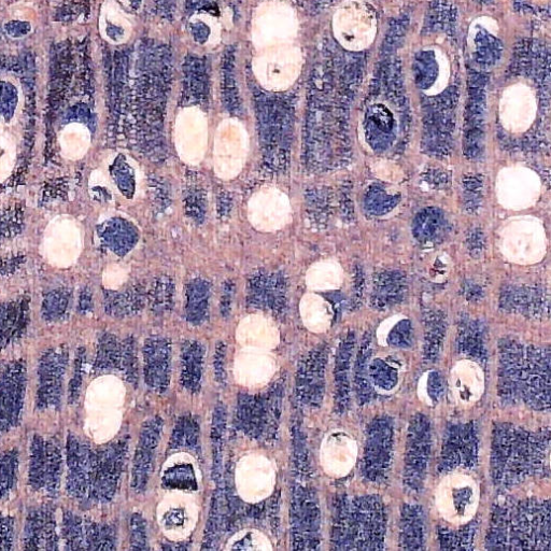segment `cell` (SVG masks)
<instances>
[{
  "instance_id": "cell-1",
  "label": "cell",
  "mask_w": 551,
  "mask_h": 551,
  "mask_svg": "<svg viewBox=\"0 0 551 551\" xmlns=\"http://www.w3.org/2000/svg\"><path fill=\"white\" fill-rule=\"evenodd\" d=\"M549 430L500 425L493 432L490 466L497 487L510 489L533 476H549Z\"/></svg>"
},
{
  "instance_id": "cell-2",
  "label": "cell",
  "mask_w": 551,
  "mask_h": 551,
  "mask_svg": "<svg viewBox=\"0 0 551 551\" xmlns=\"http://www.w3.org/2000/svg\"><path fill=\"white\" fill-rule=\"evenodd\" d=\"M499 395L508 404L550 407L549 349L506 343L499 349Z\"/></svg>"
},
{
  "instance_id": "cell-3",
  "label": "cell",
  "mask_w": 551,
  "mask_h": 551,
  "mask_svg": "<svg viewBox=\"0 0 551 551\" xmlns=\"http://www.w3.org/2000/svg\"><path fill=\"white\" fill-rule=\"evenodd\" d=\"M550 541L549 501H507L494 510L487 548L550 550Z\"/></svg>"
},
{
  "instance_id": "cell-4",
  "label": "cell",
  "mask_w": 551,
  "mask_h": 551,
  "mask_svg": "<svg viewBox=\"0 0 551 551\" xmlns=\"http://www.w3.org/2000/svg\"><path fill=\"white\" fill-rule=\"evenodd\" d=\"M385 535V511L379 498L344 497L337 502L332 531L333 548L383 549Z\"/></svg>"
},
{
  "instance_id": "cell-5",
  "label": "cell",
  "mask_w": 551,
  "mask_h": 551,
  "mask_svg": "<svg viewBox=\"0 0 551 551\" xmlns=\"http://www.w3.org/2000/svg\"><path fill=\"white\" fill-rule=\"evenodd\" d=\"M260 143L270 168L285 167L292 134V108L286 98L261 94L257 97Z\"/></svg>"
},
{
  "instance_id": "cell-6",
  "label": "cell",
  "mask_w": 551,
  "mask_h": 551,
  "mask_svg": "<svg viewBox=\"0 0 551 551\" xmlns=\"http://www.w3.org/2000/svg\"><path fill=\"white\" fill-rule=\"evenodd\" d=\"M282 385L262 395L239 398L236 423L240 430L257 441L271 442L277 433L281 416Z\"/></svg>"
},
{
  "instance_id": "cell-7",
  "label": "cell",
  "mask_w": 551,
  "mask_h": 551,
  "mask_svg": "<svg viewBox=\"0 0 551 551\" xmlns=\"http://www.w3.org/2000/svg\"><path fill=\"white\" fill-rule=\"evenodd\" d=\"M501 249L505 258L516 264L541 262L547 250L544 225L533 217L512 219L503 228Z\"/></svg>"
},
{
  "instance_id": "cell-8",
  "label": "cell",
  "mask_w": 551,
  "mask_h": 551,
  "mask_svg": "<svg viewBox=\"0 0 551 551\" xmlns=\"http://www.w3.org/2000/svg\"><path fill=\"white\" fill-rule=\"evenodd\" d=\"M479 489L472 476L450 472L436 491V505L442 517L454 526H465L475 516Z\"/></svg>"
},
{
  "instance_id": "cell-9",
  "label": "cell",
  "mask_w": 551,
  "mask_h": 551,
  "mask_svg": "<svg viewBox=\"0 0 551 551\" xmlns=\"http://www.w3.org/2000/svg\"><path fill=\"white\" fill-rule=\"evenodd\" d=\"M126 441H118L91 451L87 504H104L118 489L126 456Z\"/></svg>"
},
{
  "instance_id": "cell-10",
  "label": "cell",
  "mask_w": 551,
  "mask_h": 551,
  "mask_svg": "<svg viewBox=\"0 0 551 551\" xmlns=\"http://www.w3.org/2000/svg\"><path fill=\"white\" fill-rule=\"evenodd\" d=\"M63 462L58 445L45 437L35 435L31 444L28 485L35 492L55 497L61 485Z\"/></svg>"
},
{
  "instance_id": "cell-11",
  "label": "cell",
  "mask_w": 551,
  "mask_h": 551,
  "mask_svg": "<svg viewBox=\"0 0 551 551\" xmlns=\"http://www.w3.org/2000/svg\"><path fill=\"white\" fill-rule=\"evenodd\" d=\"M27 387L23 360L11 361L0 370V435L20 425Z\"/></svg>"
},
{
  "instance_id": "cell-12",
  "label": "cell",
  "mask_w": 551,
  "mask_h": 551,
  "mask_svg": "<svg viewBox=\"0 0 551 551\" xmlns=\"http://www.w3.org/2000/svg\"><path fill=\"white\" fill-rule=\"evenodd\" d=\"M68 361L69 352L65 347L49 349L39 360L36 398L39 411H56L61 407Z\"/></svg>"
},
{
  "instance_id": "cell-13",
  "label": "cell",
  "mask_w": 551,
  "mask_h": 551,
  "mask_svg": "<svg viewBox=\"0 0 551 551\" xmlns=\"http://www.w3.org/2000/svg\"><path fill=\"white\" fill-rule=\"evenodd\" d=\"M320 508L316 494L296 486L292 497V538L294 549H317L320 544Z\"/></svg>"
},
{
  "instance_id": "cell-14",
  "label": "cell",
  "mask_w": 551,
  "mask_h": 551,
  "mask_svg": "<svg viewBox=\"0 0 551 551\" xmlns=\"http://www.w3.org/2000/svg\"><path fill=\"white\" fill-rule=\"evenodd\" d=\"M61 531L67 550L116 549V532L111 526L97 524L69 511L64 512Z\"/></svg>"
},
{
  "instance_id": "cell-15",
  "label": "cell",
  "mask_w": 551,
  "mask_h": 551,
  "mask_svg": "<svg viewBox=\"0 0 551 551\" xmlns=\"http://www.w3.org/2000/svg\"><path fill=\"white\" fill-rule=\"evenodd\" d=\"M497 193L501 205L505 208L526 209L538 202L541 195V181L530 168L506 167L498 176Z\"/></svg>"
},
{
  "instance_id": "cell-16",
  "label": "cell",
  "mask_w": 551,
  "mask_h": 551,
  "mask_svg": "<svg viewBox=\"0 0 551 551\" xmlns=\"http://www.w3.org/2000/svg\"><path fill=\"white\" fill-rule=\"evenodd\" d=\"M430 451V423L425 416H416L409 427L404 472L406 485L413 492H417L425 482Z\"/></svg>"
},
{
  "instance_id": "cell-17",
  "label": "cell",
  "mask_w": 551,
  "mask_h": 551,
  "mask_svg": "<svg viewBox=\"0 0 551 551\" xmlns=\"http://www.w3.org/2000/svg\"><path fill=\"white\" fill-rule=\"evenodd\" d=\"M393 421L380 417L367 430L364 469L365 475L375 482L384 478L390 469L393 454Z\"/></svg>"
},
{
  "instance_id": "cell-18",
  "label": "cell",
  "mask_w": 551,
  "mask_h": 551,
  "mask_svg": "<svg viewBox=\"0 0 551 551\" xmlns=\"http://www.w3.org/2000/svg\"><path fill=\"white\" fill-rule=\"evenodd\" d=\"M327 350L314 349L301 361L296 374L299 400L308 407L320 406L326 387Z\"/></svg>"
},
{
  "instance_id": "cell-19",
  "label": "cell",
  "mask_w": 551,
  "mask_h": 551,
  "mask_svg": "<svg viewBox=\"0 0 551 551\" xmlns=\"http://www.w3.org/2000/svg\"><path fill=\"white\" fill-rule=\"evenodd\" d=\"M162 430L163 421L160 417L150 418L141 429L132 472V488L137 493L145 492L148 487Z\"/></svg>"
},
{
  "instance_id": "cell-20",
  "label": "cell",
  "mask_w": 551,
  "mask_h": 551,
  "mask_svg": "<svg viewBox=\"0 0 551 551\" xmlns=\"http://www.w3.org/2000/svg\"><path fill=\"white\" fill-rule=\"evenodd\" d=\"M477 435L473 425L450 427L444 437L441 468L454 472L460 468H473L477 459Z\"/></svg>"
},
{
  "instance_id": "cell-21",
  "label": "cell",
  "mask_w": 551,
  "mask_h": 551,
  "mask_svg": "<svg viewBox=\"0 0 551 551\" xmlns=\"http://www.w3.org/2000/svg\"><path fill=\"white\" fill-rule=\"evenodd\" d=\"M92 447L70 433L66 443V490L70 497L86 504L89 492V464Z\"/></svg>"
},
{
  "instance_id": "cell-22",
  "label": "cell",
  "mask_w": 551,
  "mask_h": 551,
  "mask_svg": "<svg viewBox=\"0 0 551 551\" xmlns=\"http://www.w3.org/2000/svg\"><path fill=\"white\" fill-rule=\"evenodd\" d=\"M172 345L164 337H150L144 347V375L148 387L165 392L171 383Z\"/></svg>"
},
{
  "instance_id": "cell-23",
  "label": "cell",
  "mask_w": 551,
  "mask_h": 551,
  "mask_svg": "<svg viewBox=\"0 0 551 551\" xmlns=\"http://www.w3.org/2000/svg\"><path fill=\"white\" fill-rule=\"evenodd\" d=\"M58 524L51 506H40L28 513L22 536L23 549L59 550Z\"/></svg>"
},
{
  "instance_id": "cell-24",
  "label": "cell",
  "mask_w": 551,
  "mask_h": 551,
  "mask_svg": "<svg viewBox=\"0 0 551 551\" xmlns=\"http://www.w3.org/2000/svg\"><path fill=\"white\" fill-rule=\"evenodd\" d=\"M248 301L253 307L281 314L286 303L285 277L280 273H260L253 276L249 280Z\"/></svg>"
},
{
  "instance_id": "cell-25",
  "label": "cell",
  "mask_w": 551,
  "mask_h": 551,
  "mask_svg": "<svg viewBox=\"0 0 551 551\" xmlns=\"http://www.w3.org/2000/svg\"><path fill=\"white\" fill-rule=\"evenodd\" d=\"M451 387L463 405H473L483 397L485 375L482 367L472 360L458 362L451 372Z\"/></svg>"
},
{
  "instance_id": "cell-26",
  "label": "cell",
  "mask_w": 551,
  "mask_h": 551,
  "mask_svg": "<svg viewBox=\"0 0 551 551\" xmlns=\"http://www.w3.org/2000/svg\"><path fill=\"white\" fill-rule=\"evenodd\" d=\"M209 93V77L206 61L189 56L183 64V102L188 105H204Z\"/></svg>"
},
{
  "instance_id": "cell-27",
  "label": "cell",
  "mask_w": 551,
  "mask_h": 551,
  "mask_svg": "<svg viewBox=\"0 0 551 551\" xmlns=\"http://www.w3.org/2000/svg\"><path fill=\"white\" fill-rule=\"evenodd\" d=\"M327 464L336 476H346L355 466L358 458V445L352 436L336 432L329 437L327 444Z\"/></svg>"
},
{
  "instance_id": "cell-28",
  "label": "cell",
  "mask_w": 551,
  "mask_h": 551,
  "mask_svg": "<svg viewBox=\"0 0 551 551\" xmlns=\"http://www.w3.org/2000/svg\"><path fill=\"white\" fill-rule=\"evenodd\" d=\"M205 349L196 341H188L181 349V384L191 393L201 389Z\"/></svg>"
},
{
  "instance_id": "cell-29",
  "label": "cell",
  "mask_w": 551,
  "mask_h": 551,
  "mask_svg": "<svg viewBox=\"0 0 551 551\" xmlns=\"http://www.w3.org/2000/svg\"><path fill=\"white\" fill-rule=\"evenodd\" d=\"M236 49L231 46L225 49L222 59V101L226 110L231 115L239 116L242 113V101H240L236 80Z\"/></svg>"
},
{
  "instance_id": "cell-30",
  "label": "cell",
  "mask_w": 551,
  "mask_h": 551,
  "mask_svg": "<svg viewBox=\"0 0 551 551\" xmlns=\"http://www.w3.org/2000/svg\"><path fill=\"white\" fill-rule=\"evenodd\" d=\"M401 545L404 549H421L425 542V518L420 507L405 505L401 518Z\"/></svg>"
},
{
  "instance_id": "cell-31",
  "label": "cell",
  "mask_w": 551,
  "mask_h": 551,
  "mask_svg": "<svg viewBox=\"0 0 551 551\" xmlns=\"http://www.w3.org/2000/svg\"><path fill=\"white\" fill-rule=\"evenodd\" d=\"M210 284L204 279H194L187 288L186 313L189 322L200 326L208 318Z\"/></svg>"
},
{
  "instance_id": "cell-32",
  "label": "cell",
  "mask_w": 551,
  "mask_h": 551,
  "mask_svg": "<svg viewBox=\"0 0 551 551\" xmlns=\"http://www.w3.org/2000/svg\"><path fill=\"white\" fill-rule=\"evenodd\" d=\"M103 236L108 247L119 256H124L129 252L138 240L135 226L123 219L110 222L106 226Z\"/></svg>"
},
{
  "instance_id": "cell-33",
  "label": "cell",
  "mask_w": 551,
  "mask_h": 551,
  "mask_svg": "<svg viewBox=\"0 0 551 551\" xmlns=\"http://www.w3.org/2000/svg\"><path fill=\"white\" fill-rule=\"evenodd\" d=\"M458 11L443 0H436L430 5L426 16L423 33H452L455 30Z\"/></svg>"
},
{
  "instance_id": "cell-34",
  "label": "cell",
  "mask_w": 551,
  "mask_h": 551,
  "mask_svg": "<svg viewBox=\"0 0 551 551\" xmlns=\"http://www.w3.org/2000/svg\"><path fill=\"white\" fill-rule=\"evenodd\" d=\"M392 358L371 359L369 364V378L374 390L389 392L398 386L400 365Z\"/></svg>"
},
{
  "instance_id": "cell-35",
  "label": "cell",
  "mask_w": 551,
  "mask_h": 551,
  "mask_svg": "<svg viewBox=\"0 0 551 551\" xmlns=\"http://www.w3.org/2000/svg\"><path fill=\"white\" fill-rule=\"evenodd\" d=\"M226 430V411L222 403H218L211 425V446H213V478L219 486L222 480L223 447Z\"/></svg>"
},
{
  "instance_id": "cell-36",
  "label": "cell",
  "mask_w": 551,
  "mask_h": 551,
  "mask_svg": "<svg viewBox=\"0 0 551 551\" xmlns=\"http://www.w3.org/2000/svg\"><path fill=\"white\" fill-rule=\"evenodd\" d=\"M352 344H343L338 349L335 365L336 399L339 408L344 411L349 401V375L352 362Z\"/></svg>"
},
{
  "instance_id": "cell-37",
  "label": "cell",
  "mask_w": 551,
  "mask_h": 551,
  "mask_svg": "<svg viewBox=\"0 0 551 551\" xmlns=\"http://www.w3.org/2000/svg\"><path fill=\"white\" fill-rule=\"evenodd\" d=\"M123 350L124 344L119 342L118 338L110 334L103 335L98 342L94 369L96 371H121Z\"/></svg>"
},
{
  "instance_id": "cell-38",
  "label": "cell",
  "mask_w": 551,
  "mask_h": 551,
  "mask_svg": "<svg viewBox=\"0 0 551 551\" xmlns=\"http://www.w3.org/2000/svg\"><path fill=\"white\" fill-rule=\"evenodd\" d=\"M411 327L397 317L383 323L378 330V342L383 346L407 348L412 344Z\"/></svg>"
},
{
  "instance_id": "cell-39",
  "label": "cell",
  "mask_w": 551,
  "mask_h": 551,
  "mask_svg": "<svg viewBox=\"0 0 551 551\" xmlns=\"http://www.w3.org/2000/svg\"><path fill=\"white\" fill-rule=\"evenodd\" d=\"M25 327V319L18 309H0V352L18 341Z\"/></svg>"
},
{
  "instance_id": "cell-40",
  "label": "cell",
  "mask_w": 551,
  "mask_h": 551,
  "mask_svg": "<svg viewBox=\"0 0 551 551\" xmlns=\"http://www.w3.org/2000/svg\"><path fill=\"white\" fill-rule=\"evenodd\" d=\"M20 455L17 449L0 452V500L7 498L16 486Z\"/></svg>"
},
{
  "instance_id": "cell-41",
  "label": "cell",
  "mask_w": 551,
  "mask_h": 551,
  "mask_svg": "<svg viewBox=\"0 0 551 551\" xmlns=\"http://www.w3.org/2000/svg\"><path fill=\"white\" fill-rule=\"evenodd\" d=\"M371 356L372 349H370L369 345L363 346L358 352L356 361L355 383L357 398L361 404L372 400L375 391L369 378V364L371 361Z\"/></svg>"
},
{
  "instance_id": "cell-42",
  "label": "cell",
  "mask_w": 551,
  "mask_h": 551,
  "mask_svg": "<svg viewBox=\"0 0 551 551\" xmlns=\"http://www.w3.org/2000/svg\"><path fill=\"white\" fill-rule=\"evenodd\" d=\"M475 41V61L478 65L483 67H491L496 65L501 60L503 47L501 41L496 37H493L486 32H480L476 36Z\"/></svg>"
},
{
  "instance_id": "cell-43",
  "label": "cell",
  "mask_w": 551,
  "mask_h": 551,
  "mask_svg": "<svg viewBox=\"0 0 551 551\" xmlns=\"http://www.w3.org/2000/svg\"><path fill=\"white\" fill-rule=\"evenodd\" d=\"M413 70L416 83L421 89H428L432 86L439 74L435 56L431 51L420 52L415 59Z\"/></svg>"
},
{
  "instance_id": "cell-44",
  "label": "cell",
  "mask_w": 551,
  "mask_h": 551,
  "mask_svg": "<svg viewBox=\"0 0 551 551\" xmlns=\"http://www.w3.org/2000/svg\"><path fill=\"white\" fill-rule=\"evenodd\" d=\"M200 429L197 422L191 417H183L179 420L173 432L171 449L186 447L194 449L199 444Z\"/></svg>"
},
{
  "instance_id": "cell-45",
  "label": "cell",
  "mask_w": 551,
  "mask_h": 551,
  "mask_svg": "<svg viewBox=\"0 0 551 551\" xmlns=\"http://www.w3.org/2000/svg\"><path fill=\"white\" fill-rule=\"evenodd\" d=\"M144 305V293L139 289L115 296L108 303L107 309L115 316L135 314Z\"/></svg>"
},
{
  "instance_id": "cell-46",
  "label": "cell",
  "mask_w": 551,
  "mask_h": 551,
  "mask_svg": "<svg viewBox=\"0 0 551 551\" xmlns=\"http://www.w3.org/2000/svg\"><path fill=\"white\" fill-rule=\"evenodd\" d=\"M185 210L196 223H203L207 214V200L203 189L192 186L185 193Z\"/></svg>"
},
{
  "instance_id": "cell-47",
  "label": "cell",
  "mask_w": 551,
  "mask_h": 551,
  "mask_svg": "<svg viewBox=\"0 0 551 551\" xmlns=\"http://www.w3.org/2000/svg\"><path fill=\"white\" fill-rule=\"evenodd\" d=\"M444 392L443 379L439 372L432 371L423 376L419 384V394L428 405H435Z\"/></svg>"
},
{
  "instance_id": "cell-48",
  "label": "cell",
  "mask_w": 551,
  "mask_h": 551,
  "mask_svg": "<svg viewBox=\"0 0 551 551\" xmlns=\"http://www.w3.org/2000/svg\"><path fill=\"white\" fill-rule=\"evenodd\" d=\"M164 483L167 487L189 490L194 489L196 480L193 469L189 465L176 466L168 470L164 476Z\"/></svg>"
},
{
  "instance_id": "cell-49",
  "label": "cell",
  "mask_w": 551,
  "mask_h": 551,
  "mask_svg": "<svg viewBox=\"0 0 551 551\" xmlns=\"http://www.w3.org/2000/svg\"><path fill=\"white\" fill-rule=\"evenodd\" d=\"M174 286L169 279H160L157 285L150 292V301L157 312H166L171 308L173 301Z\"/></svg>"
},
{
  "instance_id": "cell-50",
  "label": "cell",
  "mask_w": 551,
  "mask_h": 551,
  "mask_svg": "<svg viewBox=\"0 0 551 551\" xmlns=\"http://www.w3.org/2000/svg\"><path fill=\"white\" fill-rule=\"evenodd\" d=\"M112 174L121 192L127 197H131L135 192V178L129 164L124 159H118L115 166L112 167Z\"/></svg>"
},
{
  "instance_id": "cell-51",
  "label": "cell",
  "mask_w": 551,
  "mask_h": 551,
  "mask_svg": "<svg viewBox=\"0 0 551 551\" xmlns=\"http://www.w3.org/2000/svg\"><path fill=\"white\" fill-rule=\"evenodd\" d=\"M131 549H148L147 525L143 516L134 514L130 522Z\"/></svg>"
},
{
  "instance_id": "cell-52",
  "label": "cell",
  "mask_w": 551,
  "mask_h": 551,
  "mask_svg": "<svg viewBox=\"0 0 551 551\" xmlns=\"http://www.w3.org/2000/svg\"><path fill=\"white\" fill-rule=\"evenodd\" d=\"M66 308L67 300L65 296L62 294L51 295L44 305L45 317L51 321L59 320L64 315Z\"/></svg>"
},
{
  "instance_id": "cell-53",
  "label": "cell",
  "mask_w": 551,
  "mask_h": 551,
  "mask_svg": "<svg viewBox=\"0 0 551 551\" xmlns=\"http://www.w3.org/2000/svg\"><path fill=\"white\" fill-rule=\"evenodd\" d=\"M13 533V518L0 515V550H11L13 548Z\"/></svg>"
},
{
  "instance_id": "cell-54",
  "label": "cell",
  "mask_w": 551,
  "mask_h": 551,
  "mask_svg": "<svg viewBox=\"0 0 551 551\" xmlns=\"http://www.w3.org/2000/svg\"><path fill=\"white\" fill-rule=\"evenodd\" d=\"M84 357V350L80 349L77 356L76 361V370L75 375L72 380V384H70V401L74 402L77 400L79 395V390L82 383V361Z\"/></svg>"
},
{
  "instance_id": "cell-55",
  "label": "cell",
  "mask_w": 551,
  "mask_h": 551,
  "mask_svg": "<svg viewBox=\"0 0 551 551\" xmlns=\"http://www.w3.org/2000/svg\"><path fill=\"white\" fill-rule=\"evenodd\" d=\"M225 353L226 347L222 342L218 343L215 356V373L216 379L219 385H225L226 373H225Z\"/></svg>"
},
{
  "instance_id": "cell-56",
  "label": "cell",
  "mask_w": 551,
  "mask_h": 551,
  "mask_svg": "<svg viewBox=\"0 0 551 551\" xmlns=\"http://www.w3.org/2000/svg\"><path fill=\"white\" fill-rule=\"evenodd\" d=\"M7 34L13 38H21L31 32L30 23L21 21H11L5 26Z\"/></svg>"
},
{
  "instance_id": "cell-57",
  "label": "cell",
  "mask_w": 551,
  "mask_h": 551,
  "mask_svg": "<svg viewBox=\"0 0 551 551\" xmlns=\"http://www.w3.org/2000/svg\"><path fill=\"white\" fill-rule=\"evenodd\" d=\"M233 291L234 285L232 284V282H226L221 302V312L224 317H228L230 315Z\"/></svg>"
},
{
  "instance_id": "cell-58",
  "label": "cell",
  "mask_w": 551,
  "mask_h": 551,
  "mask_svg": "<svg viewBox=\"0 0 551 551\" xmlns=\"http://www.w3.org/2000/svg\"><path fill=\"white\" fill-rule=\"evenodd\" d=\"M192 34L197 42H200V44H204L209 36V28L202 23L195 24L192 26Z\"/></svg>"
},
{
  "instance_id": "cell-59",
  "label": "cell",
  "mask_w": 551,
  "mask_h": 551,
  "mask_svg": "<svg viewBox=\"0 0 551 551\" xmlns=\"http://www.w3.org/2000/svg\"><path fill=\"white\" fill-rule=\"evenodd\" d=\"M218 206H219V213L221 214H230V211L232 209V200H231V197L228 195V193H222L221 194V197L219 196V201H218Z\"/></svg>"
},
{
  "instance_id": "cell-60",
  "label": "cell",
  "mask_w": 551,
  "mask_h": 551,
  "mask_svg": "<svg viewBox=\"0 0 551 551\" xmlns=\"http://www.w3.org/2000/svg\"><path fill=\"white\" fill-rule=\"evenodd\" d=\"M167 521L173 526L181 525L183 521V516L181 512H174L171 515H168Z\"/></svg>"
},
{
  "instance_id": "cell-61",
  "label": "cell",
  "mask_w": 551,
  "mask_h": 551,
  "mask_svg": "<svg viewBox=\"0 0 551 551\" xmlns=\"http://www.w3.org/2000/svg\"><path fill=\"white\" fill-rule=\"evenodd\" d=\"M476 3L486 5L492 2V0H475Z\"/></svg>"
}]
</instances>
